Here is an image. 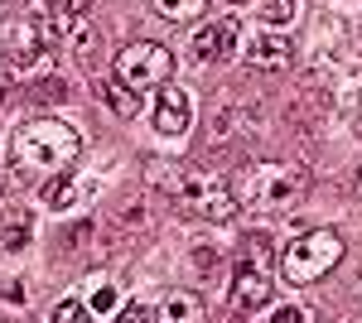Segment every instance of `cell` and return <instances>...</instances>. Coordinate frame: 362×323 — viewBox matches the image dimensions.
<instances>
[{
	"mask_svg": "<svg viewBox=\"0 0 362 323\" xmlns=\"http://www.w3.org/2000/svg\"><path fill=\"white\" fill-rule=\"evenodd\" d=\"M203 319H208V309L194 290H169L165 304L155 309V323H203Z\"/></svg>",
	"mask_w": 362,
	"mask_h": 323,
	"instance_id": "obj_12",
	"label": "cell"
},
{
	"mask_svg": "<svg viewBox=\"0 0 362 323\" xmlns=\"http://www.w3.org/2000/svg\"><path fill=\"white\" fill-rule=\"evenodd\" d=\"M189 126H194L189 92L184 87H160V97H155V131L165 140H179V135H189Z\"/></svg>",
	"mask_w": 362,
	"mask_h": 323,
	"instance_id": "obj_8",
	"label": "cell"
},
{
	"mask_svg": "<svg viewBox=\"0 0 362 323\" xmlns=\"http://www.w3.org/2000/svg\"><path fill=\"white\" fill-rule=\"evenodd\" d=\"M54 323H92V319H87V309L78 304V299H63V304L54 309Z\"/></svg>",
	"mask_w": 362,
	"mask_h": 323,
	"instance_id": "obj_21",
	"label": "cell"
},
{
	"mask_svg": "<svg viewBox=\"0 0 362 323\" xmlns=\"http://www.w3.org/2000/svg\"><path fill=\"white\" fill-rule=\"evenodd\" d=\"M68 49H73V58L92 73V68H97V58H102V29L78 15V20L68 25Z\"/></svg>",
	"mask_w": 362,
	"mask_h": 323,
	"instance_id": "obj_13",
	"label": "cell"
},
{
	"mask_svg": "<svg viewBox=\"0 0 362 323\" xmlns=\"http://www.w3.org/2000/svg\"><path fill=\"white\" fill-rule=\"evenodd\" d=\"M155 10L165 15L169 25H179V20H194L198 10H203V0H155Z\"/></svg>",
	"mask_w": 362,
	"mask_h": 323,
	"instance_id": "obj_18",
	"label": "cell"
},
{
	"mask_svg": "<svg viewBox=\"0 0 362 323\" xmlns=\"http://www.w3.org/2000/svg\"><path fill=\"white\" fill-rule=\"evenodd\" d=\"M87 193H92V184H83L73 169H58L54 179L44 184V203H49L54 213H68V208H78V203H83Z\"/></svg>",
	"mask_w": 362,
	"mask_h": 323,
	"instance_id": "obj_11",
	"label": "cell"
},
{
	"mask_svg": "<svg viewBox=\"0 0 362 323\" xmlns=\"http://www.w3.org/2000/svg\"><path fill=\"white\" fill-rule=\"evenodd\" d=\"M358 189H362V174H358Z\"/></svg>",
	"mask_w": 362,
	"mask_h": 323,
	"instance_id": "obj_27",
	"label": "cell"
},
{
	"mask_svg": "<svg viewBox=\"0 0 362 323\" xmlns=\"http://www.w3.org/2000/svg\"><path fill=\"white\" fill-rule=\"evenodd\" d=\"M20 78V73H15V68H10V63H0V102H5V97H10V82Z\"/></svg>",
	"mask_w": 362,
	"mask_h": 323,
	"instance_id": "obj_26",
	"label": "cell"
},
{
	"mask_svg": "<svg viewBox=\"0 0 362 323\" xmlns=\"http://www.w3.org/2000/svg\"><path fill=\"white\" fill-rule=\"evenodd\" d=\"M150 184H160L184 213L203 217V222H232L237 217V193L208 169H184V164L165 169V160H150Z\"/></svg>",
	"mask_w": 362,
	"mask_h": 323,
	"instance_id": "obj_1",
	"label": "cell"
},
{
	"mask_svg": "<svg viewBox=\"0 0 362 323\" xmlns=\"http://www.w3.org/2000/svg\"><path fill=\"white\" fill-rule=\"evenodd\" d=\"M338 261H343V237L319 227V232H305L300 242H290V251L280 256V270H285V285H314Z\"/></svg>",
	"mask_w": 362,
	"mask_h": 323,
	"instance_id": "obj_5",
	"label": "cell"
},
{
	"mask_svg": "<svg viewBox=\"0 0 362 323\" xmlns=\"http://www.w3.org/2000/svg\"><path fill=\"white\" fill-rule=\"evenodd\" d=\"M97 92H102V102H107L116 116H126V121L140 111V92H136V87H126V82H116V78L112 82H97Z\"/></svg>",
	"mask_w": 362,
	"mask_h": 323,
	"instance_id": "obj_15",
	"label": "cell"
},
{
	"mask_svg": "<svg viewBox=\"0 0 362 323\" xmlns=\"http://www.w3.org/2000/svg\"><path fill=\"white\" fill-rule=\"evenodd\" d=\"M145 222H150L145 203H131V208H121V213H116V232H126V227L136 232V227H145Z\"/></svg>",
	"mask_w": 362,
	"mask_h": 323,
	"instance_id": "obj_20",
	"label": "cell"
},
{
	"mask_svg": "<svg viewBox=\"0 0 362 323\" xmlns=\"http://www.w3.org/2000/svg\"><path fill=\"white\" fill-rule=\"evenodd\" d=\"M116 323H155V314H150V309H140V304H126V309L116 314Z\"/></svg>",
	"mask_w": 362,
	"mask_h": 323,
	"instance_id": "obj_22",
	"label": "cell"
},
{
	"mask_svg": "<svg viewBox=\"0 0 362 323\" xmlns=\"http://www.w3.org/2000/svg\"><path fill=\"white\" fill-rule=\"evenodd\" d=\"M29 237H34V217H29L25 208H10L5 222H0V246H5V251H25Z\"/></svg>",
	"mask_w": 362,
	"mask_h": 323,
	"instance_id": "obj_14",
	"label": "cell"
},
{
	"mask_svg": "<svg viewBox=\"0 0 362 323\" xmlns=\"http://www.w3.org/2000/svg\"><path fill=\"white\" fill-rule=\"evenodd\" d=\"M251 121H256V111H251L247 102H223V107L213 111V126H208V140H213V145H227L232 135L251 131Z\"/></svg>",
	"mask_w": 362,
	"mask_h": 323,
	"instance_id": "obj_10",
	"label": "cell"
},
{
	"mask_svg": "<svg viewBox=\"0 0 362 323\" xmlns=\"http://www.w3.org/2000/svg\"><path fill=\"white\" fill-rule=\"evenodd\" d=\"M92 309H97V314H107V309H116V290H112V285H102V290L92 295Z\"/></svg>",
	"mask_w": 362,
	"mask_h": 323,
	"instance_id": "obj_24",
	"label": "cell"
},
{
	"mask_svg": "<svg viewBox=\"0 0 362 323\" xmlns=\"http://www.w3.org/2000/svg\"><path fill=\"white\" fill-rule=\"evenodd\" d=\"M237 208L247 203L256 213H285V208H300L309 193V169L305 164H251L237 179Z\"/></svg>",
	"mask_w": 362,
	"mask_h": 323,
	"instance_id": "obj_2",
	"label": "cell"
},
{
	"mask_svg": "<svg viewBox=\"0 0 362 323\" xmlns=\"http://www.w3.org/2000/svg\"><path fill=\"white\" fill-rule=\"evenodd\" d=\"M169 73H174V54L155 39H136L116 54V82L126 87H160L169 82Z\"/></svg>",
	"mask_w": 362,
	"mask_h": 323,
	"instance_id": "obj_6",
	"label": "cell"
},
{
	"mask_svg": "<svg viewBox=\"0 0 362 323\" xmlns=\"http://www.w3.org/2000/svg\"><path fill=\"white\" fill-rule=\"evenodd\" d=\"M49 10H54V20L63 25V34H68V25L87 10V0H49Z\"/></svg>",
	"mask_w": 362,
	"mask_h": 323,
	"instance_id": "obj_19",
	"label": "cell"
},
{
	"mask_svg": "<svg viewBox=\"0 0 362 323\" xmlns=\"http://www.w3.org/2000/svg\"><path fill=\"white\" fill-rule=\"evenodd\" d=\"M276 295V246L266 232H247L242 251H237V270H232V309L237 314H256Z\"/></svg>",
	"mask_w": 362,
	"mask_h": 323,
	"instance_id": "obj_3",
	"label": "cell"
},
{
	"mask_svg": "<svg viewBox=\"0 0 362 323\" xmlns=\"http://www.w3.org/2000/svg\"><path fill=\"white\" fill-rule=\"evenodd\" d=\"M194 266L198 270H213V266H218V251H213V246H198V251H194Z\"/></svg>",
	"mask_w": 362,
	"mask_h": 323,
	"instance_id": "obj_25",
	"label": "cell"
},
{
	"mask_svg": "<svg viewBox=\"0 0 362 323\" xmlns=\"http://www.w3.org/2000/svg\"><path fill=\"white\" fill-rule=\"evenodd\" d=\"M232 44H237V25H232V20H213V25H203L194 34V44H189V49H194L198 63H218Z\"/></svg>",
	"mask_w": 362,
	"mask_h": 323,
	"instance_id": "obj_9",
	"label": "cell"
},
{
	"mask_svg": "<svg viewBox=\"0 0 362 323\" xmlns=\"http://www.w3.org/2000/svg\"><path fill=\"white\" fill-rule=\"evenodd\" d=\"M29 97H34V102H68L73 87H68L63 78H34L29 82Z\"/></svg>",
	"mask_w": 362,
	"mask_h": 323,
	"instance_id": "obj_17",
	"label": "cell"
},
{
	"mask_svg": "<svg viewBox=\"0 0 362 323\" xmlns=\"http://www.w3.org/2000/svg\"><path fill=\"white\" fill-rule=\"evenodd\" d=\"M242 58H247V68H256V73H285L290 58H295V44L280 29H261V34H247Z\"/></svg>",
	"mask_w": 362,
	"mask_h": 323,
	"instance_id": "obj_7",
	"label": "cell"
},
{
	"mask_svg": "<svg viewBox=\"0 0 362 323\" xmlns=\"http://www.w3.org/2000/svg\"><path fill=\"white\" fill-rule=\"evenodd\" d=\"M78 150H83L78 131L68 121H58V116H39V121L20 126L15 140H10V160L34 164V169H54V174L58 169H73Z\"/></svg>",
	"mask_w": 362,
	"mask_h": 323,
	"instance_id": "obj_4",
	"label": "cell"
},
{
	"mask_svg": "<svg viewBox=\"0 0 362 323\" xmlns=\"http://www.w3.org/2000/svg\"><path fill=\"white\" fill-rule=\"evenodd\" d=\"M300 5H305V0H261L256 15H261L271 29H290L295 20H300Z\"/></svg>",
	"mask_w": 362,
	"mask_h": 323,
	"instance_id": "obj_16",
	"label": "cell"
},
{
	"mask_svg": "<svg viewBox=\"0 0 362 323\" xmlns=\"http://www.w3.org/2000/svg\"><path fill=\"white\" fill-rule=\"evenodd\" d=\"M266 323H305V309H295V304H280V309H276V314H271Z\"/></svg>",
	"mask_w": 362,
	"mask_h": 323,
	"instance_id": "obj_23",
	"label": "cell"
}]
</instances>
